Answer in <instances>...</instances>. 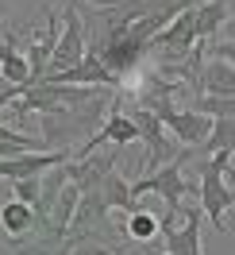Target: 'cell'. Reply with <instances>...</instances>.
Wrapping results in <instances>:
<instances>
[{"mask_svg": "<svg viewBox=\"0 0 235 255\" xmlns=\"http://www.w3.org/2000/svg\"><path fill=\"white\" fill-rule=\"evenodd\" d=\"M193 159V151H177V159L166 162V166H158L155 174L147 178H135V182H127L131 186V197H143V193H158L162 197V205H166V217H158V224L162 228H173V217H177V209H181V201L185 197H197V186L185 178V162ZM158 228V232H162Z\"/></svg>", "mask_w": 235, "mask_h": 255, "instance_id": "1", "label": "cell"}, {"mask_svg": "<svg viewBox=\"0 0 235 255\" xmlns=\"http://www.w3.org/2000/svg\"><path fill=\"white\" fill-rule=\"evenodd\" d=\"M232 155H201V186H197V201H201L204 217L212 221L216 232H228L224 224V213L235 205V190L224 182L228 166H232Z\"/></svg>", "mask_w": 235, "mask_h": 255, "instance_id": "2", "label": "cell"}, {"mask_svg": "<svg viewBox=\"0 0 235 255\" xmlns=\"http://www.w3.org/2000/svg\"><path fill=\"white\" fill-rule=\"evenodd\" d=\"M58 23H62V35L54 39V50H50V62H47L43 81H47V78H58V74H70V70L85 58V23H81L78 0H66Z\"/></svg>", "mask_w": 235, "mask_h": 255, "instance_id": "3", "label": "cell"}, {"mask_svg": "<svg viewBox=\"0 0 235 255\" xmlns=\"http://www.w3.org/2000/svg\"><path fill=\"white\" fill-rule=\"evenodd\" d=\"M131 124L139 128V139L147 143V159H143V170H147V174H155L158 166H166V162H173V159H177V151H181V147H177V143L170 139V131L162 128V120H158L155 112L135 109Z\"/></svg>", "mask_w": 235, "mask_h": 255, "instance_id": "4", "label": "cell"}, {"mask_svg": "<svg viewBox=\"0 0 235 255\" xmlns=\"http://www.w3.org/2000/svg\"><path fill=\"white\" fill-rule=\"evenodd\" d=\"M162 128L173 135V143L185 147V151H201L204 139H208V131H212V120L204 116V112H193V109H166L162 116Z\"/></svg>", "mask_w": 235, "mask_h": 255, "instance_id": "5", "label": "cell"}, {"mask_svg": "<svg viewBox=\"0 0 235 255\" xmlns=\"http://www.w3.org/2000/svg\"><path fill=\"white\" fill-rule=\"evenodd\" d=\"M74 159V151H27V155H16V159L0 162V182H19V178H43L47 170L62 166V162Z\"/></svg>", "mask_w": 235, "mask_h": 255, "instance_id": "6", "label": "cell"}, {"mask_svg": "<svg viewBox=\"0 0 235 255\" xmlns=\"http://www.w3.org/2000/svg\"><path fill=\"white\" fill-rule=\"evenodd\" d=\"M158 236L166 240V255H204V244H201V205L185 209V224H181V228H162Z\"/></svg>", "mask_w": 235, "mask_h": 255, "instance_id": "7", "label": "cell"}, {"mask_svg": "<svg viewBox=\"0 0 235 255\" xmlns=\"http://www.w3.org/2000/svg\"><path fill=\"white\" fill-rule=\"evenodd\" d=\"M197 97H235V66L204 54L201 78H197Z\"/></svg>", "mask_w": 235, "mask_h": 255, "instance_id": "8", "label": "cell"}, {"mask_svg": "<svg viewBox=\"0 0 235 255\" xmlns=\"http://www.w3.org/2000/svg\"><path fill=\"white\" fill-rule=\"evenodd\" d=\"M228 0H197V8H193V31H197V43H212L224 27V19H228Z\"/></svg>", "mask_w": 235, "mask_h": 255, "instance_id": "9", "label": "cell"}, {"mask_svg": "<svg viewBox=\"0 0 235 255\" xmlns=\"http://www.w3.org/2000/svg\"><path fill=\"white\" fill-rule=\"evenodd\" d=\"M100 197H104V205L120 209V213H139V197H131V186H127V178L120 174V170H108L104 174V182H100Z\"/></svg>", "mask_w": 235, "mask_h": 255, "instance_id": "10", "label": "cell"}, {"mask_svg": "<svg viewBox=\"0 0 235 255\" xmlns=\"http://www.w3.org/2000/svg\"><path fill=\"white\" fill-rule=\"evenodd\" d=\"M0 228L8 240H23L35 228V209L23 205V201H4L0 205Z\"/></svg>", "mask_w": 235, "mask_h": 255, "instance_id": "11", "label": "cell"}, {"mask_svg": "<svg viewBox=\"0 0 235 255\" xmlns=\"http://www.w3.org/2000/svg\"><path fill=\"white\" fill-rule=\"evenodd\" d=\"M27 151H47V143L39 135H27V131H16L12 124L0 120V162L16 159V155H27Z\"/></svg>", "mask_w": 235, "mask_h": 255, "instance_id": "12", "label": "cell"}, {"mask_svg": "<svg viewBox=\"0 0 235 255\" xmlns=\"http://www.w3.org/2000/svg\"><path fill=\"white\" fill-rule=\"evenodd\" d=\"M197 155H232L235 159V116L232 120H212V131Z\"/></svg>", "mask_w": 235, "mask_h": 255, "instance_id": "13", "label": "cell"}, {"mask_svg": "<svg viewBox=\"0 0 235 255\" xmlns=\"http://www.w3.org/2000/svg\"><path fill=\"white\" fill-rule=\"evenodd\" d=\"M158 217L151 213V209H139V213H127V221H124V236L131 240V244H147V240H155L158 236Z\"/></svg>", "mask_w": 235, "mask_h": 255, "instance_id": "14", "label": "cell"}, {"mask_svg": "<svg viewBox=\"0 0 235 255\" xmlns=\"http://www.w3.org/2000/svg\"><path fill=\"white\" fill-rule=\"evenodd\" d=\"M189 109L204 112L208 120H232L235 116V97H193Z\"/></svg>", "mask_w": 235, "mask_h": 255, "instance_id": "15", "label": "cell"}, {"mask_svg": "<svg viewBox=\"0 0 235 255\" xmlns=\"http://www.w3.org/2000/svg\"><path fill=\"white\" fill-rule=\"evenodd\" d=\"M12 186V201H23V205H39V193H43V178H19V182H8Z\"/></svg>", "mask_w": 235, "mask_h": 255, "instance_id": "16", "label": "cell"}, {"mask_svg": "<svg viewBox=\"0 0 235 255\" xmlns=\"http://www.w3.org/2000/svg\"><path fill=\"white\" fill-rule=\"evenodd\" d=\"M204 54H208V58H220V62H228V66H235V43L212 39V43H204Z\"/></svg>", "mask_w": 235, "mask_h": 255, "instance_id": "17", "label": "cell"}, {"mask_svg": "<svg viewBox=\"0 0 235 255\" xmlns=\"http://www.w3.org/2000/svg\"><path fill=\"white\" fill-rule=\"evenodd\" d=\"M216 39H224V43H235V12H228V19H224V27H220Z\"/></svg>", "mask_w": 235, "mask_h": 255, "instance_id": "18", "label": "cell"}, {"mask_svg": "<svg viewBox=\"0 0 235 255\" xmlns=\"http://www.w3.org/2000/svg\"><path fill=\"white\" fill-rule=\"evenodd\" d=\"M0 16H4V0H0Z\"/></svg>", "mask_w": 235, "mask_h": 255, "instance_id": "19", "label": "cell"}]
</instances>
